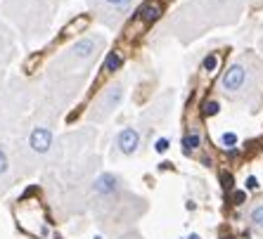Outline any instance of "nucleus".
Listing matches in <instances>:
<instances>
[{"instance_id":"1","label":"nucleus","mask_w":263,"mask_h":239,"mask_svg":"<svg viewBox=\"0 0 263 239\" xmlns=\"http://www.w3.org/2000/svg\"><path fill=\"white\" fill-rule=\"evenodd\" d=\"M14 213H17V225L24 230L26 234H31V237H38V239H45L48 237V215H45L43 206L38 204V199H22V202L17 204V209H14Z\"/></svg>"},{"instance_id":"2","label":"nucleus","mask_w":263,"mask_h":239,"mask_svg":"<svg viewBox=\"0 0 263 239\" xmlns=\"http://www.w3.org/2000/svg\"><path fill=\"white\" fill-rule=\"evenodd\" d=\"M123 97V86L121 83H117V86H111L109 90L102 95V99L98 102V109L92 111V118H104L109 111H114L119 107V102H121Z\"/></svg>"},{"instance_id":"3","label":"nucleus","mask_w":263,"mask_h":239,"mask_svg":"<svg viewBox=\"0 0 263 239\" xmlns=\"http://www.w3.org/2000/svg\"><path fill=\"white\" fill-rule=\"evenodd\" d=\"M247 83V69L242 64H233L223 76V90L226 92H237L239 88H245Z\"/></svg>"},{"instance_id":"4","label":"nucleus","mask_w":263,"mask_h":239,"mask_svg":"<svg viewBox=\"0 0 263 239\" xmlns=\"http://www.w3.org/2000/svg\"><path fill=\"white\" fill-rule=\"evenodd\" d=\"M117 147H119V152L126 154V156L135 154L138 147H140V133L135 128H123L121 133L117 135Z\"/></svg>"},{"instance_id":"5","label":"nucleus","mask_w":263,"mask_h":239,"mask_svg":"<svg viewBox=\"0 0 263 239\" xmlns=\"http://www.w3.org/2000/svg\"><path fill=\"white\" fill-rule=\"evenodd\" d=\"M50 145H52V133H50V128H36L29 135V147L33 149V152L45 154L50 149Z\"/></svg>"},{"instance_id":"6","label":"nucleus","mask_w":263,"mask_h":239,"mask_svg":"<svg viewBox=\"0 0 263 239\" xmlns=\"http://www.w3.org/2000/svg\"><path fill=\"white\" fill-rule=\"evenodd\" d=\"M159 17H161V5L157 0H147L145 5H140V10H138V19L142 24H152Z\"/></svg>"},{"instance_id":"7","label":"nucleus","mask_w":263,"mask_h":239,"mask_svg":"<svg viewBox=\"0 0 263 239\" xmlns=\"http://www.w3.org/2000/svg\"><path fill=\"white\" fill-rule=\"evenodd\" d=\"M117 187H119V180L114 178L111 173H102V175L95 180V192H98V194H102V196L114 194V192H117Z\"/></svg>"},{"instance_id":"8","label":"nucleus","mask_w":263,"mask_h":239,"mask_svg":"<svg viewBox=\"0 0 263 239\" xmlns=\"http://www.w3.org/2000/svg\"><path fill=\"white\" fill-rule=\"evenodd\" d=\"M95 48H98V43H95L92 38H83V41H79L71 50H73V55L79 57V59H88V57L95 55Z\"/></svg>"},{"instance_id":"9","label":"nucleus","mask_w":263,"mask_h":239,"mask_svg":"<svg viewBox=\"0 0 263 239\" xmlns=\"http://www.w3.org/2000/svg\"><path fill=\"white\" fill-rule=\"evenodd\" d=\"M88 24H90V19H88L86 14H81V17H76L73 22H69V24L64 26V31H62V36L69 38V36H73V33H81V31L86 29Z\"/></svg>"},{"instance_id":"10","label":"nucleus","mask_w":263,"mask_h":239,"mask_svg":"<svg viewBox=\"0 0 263 239\" xmlns=\"http://www.w3.org/2000/svg\"><path fill=\"white\" fill-rule=\"evenodd\" d=\"M121 64H123V57L119 52H109L107 59H104V71H117V69H121Z\"/></svg>"},{"instance_id":"11","label":"nucleus","mask_w":263,"mask_h":239,"mask_svg":"<svg viewBox=\"0 0 263 239\" xmlns=\"http://www.w3.org/2000/svg\"><path fill=\"white\" fill-rule=\"evenodd\" d=\"M249 221L254 227H258V230H263V202L258 204V206H254L249 213Z\"/></svg>"},{"instance_id":"12","label":"nucleus","mask_w":263,"mask_h":239,"mask_svg":"<svg viewBox=\"0 0 263 239\" xmlns=\"http://www.w3.org/2000/svg\"><path fill=\"white\" fill-rule=\"evenodd\" d=\"M183 145H185V152H195L202 145V137H199V133H190V135H185Z\"/></svg>"},{"instance_id":"13","label":"nucleus","mask_w":263,"mask_h":239,"mask_svg":"<svg viewBox=\"0 0 263 239\" xmlns=\"http://www.w3.org/2000/svg\"><path fill=\"white\" fill-rule=\"evenodd\" d=\"M216 67H218V57H216V55L204 57V62H202V69H204V71H209V74H211V71H216Z\"/></svg>"},{"instance_id":"14","label":"nucleus","mask_w":263,"mask_h":239,"mask_svg":"<svg viewBox=\"0 0 263 239\" xmlns=\"http://www.w3.org/2000/svg\"><path fill=\"white\" fill-rule=\"evenodd\" d=\"M220 145L226 149H233L235 145H237V135L235 133H226V135H220Z\"/></svg>"},{"instance_id":"15","label":"nucleus","mask_w":263,"mask_h":239,"mask_svg":"<svg viewBox=\"0 0 263 239\" xmlns=\"http://www.w3.org/2000/svg\"><path fill=\"white\" fill-rule=\"evenodd\" d=\"M202 111H204V116H216V114L220 111V105L211 99V102H206V105H204V109H202Z\"/></svg>"},{"instance_id":"16","label":"nucleus","mask_w":263,"mask_h":239,"mask_svg":"<svg viewBox=\"0 0 263 239\" xmlns=\"http://www.w3.org/2000/svg\"><path fill=\"white\" fill-rule=\"evenodd\" d=\"M7 168H10V161H7L5 149H0V175H5Z\"/></svg>"},{"instance_id":"17","label":"nucleus","mask_w":263,"mask_h":239,"mask_svg":"<svg viewBox=\"0 0 263 239\" xmlns=\"http://www.w3.org/2000/svg\"><path fill=\"white\" fill-rule=\"evenodd\" d=\"M102 3H107V5H111V7H121V10H126V7L130 5V0H102Z\"/></svg>"},{"instance_id":"18","label":"nucleus","mask_w":263,"mask_h":239,"mask_svg":"<svg viewBox=\"0 0 263 239\" xmlns=\"http://www.w3.org/2000/svg\"><path fill=\"white\" fill-rule=\"evenodd\" d=\"M220 180H223V187H226V190H233V175H230V173H223Z\"/></svg>"},{"instance_id":"19","label":"nucleus","mask_w":263,"mask_h":239,"mask_svg":"<svg viewBox=\"0 0 263 239\" xmlns=\"http://www.w3.org/2000/svg\"><path fill=\"white\" fill-rule=\"evenodd\" d=\"M154 149H157V152H166V149H168V140H166V137H159L157 145H154Z\"/></svg>"},{"instance_id":"20","label":"nucleus","mask_w":263,"mask_h":239,"mask_svg":"<svg viewBox=\"0 0 263 239\" xmlns=\"http://www.w3.org/2000/svg\"><path fill=\"white\" fill-rule=\"evenodd\" d=\"M245 199H247L245 192H235V194H233V202L235 204H245Z\"/></svg>"},{"instance_id":"21","label":"nucleus","mask_w":263,"mask_h":239,"mask_svg":"<svg viewBox=\"0 0 263 239\" xmlns=\"http://www.w3.org/2000/svg\"><path fill=\"white\" fill-rule=\"evenodd\" d=\"M258 187V180L251 175V178H247V190H256Z\"/></svg>"},{"instance_id":"22","label":"nucleus","mask_w":263,"mask_h":239,"mask_svg":"<svg viewBox=\"0 0 263 239\" xmlns=\"http://www.w3.org/2000/svg\"><path fill=\"white\" fill-rule=\"evenodd\" d=\"M190 239H199V234H192V237Z\"/></svg>"},{"instance_id":"23","label":"nucleus","mask_w":263,"mask_h":239,"mask_svg":"<svg viewBox=\"0 0 263 239\" xmlns=\"http://www.w3.org/2000/svg\"><path fill=\"white\" fill-rule=\"evenodd\" d=\"M95 239H102V237H95Z\"/></svg>"}]
</instances>
